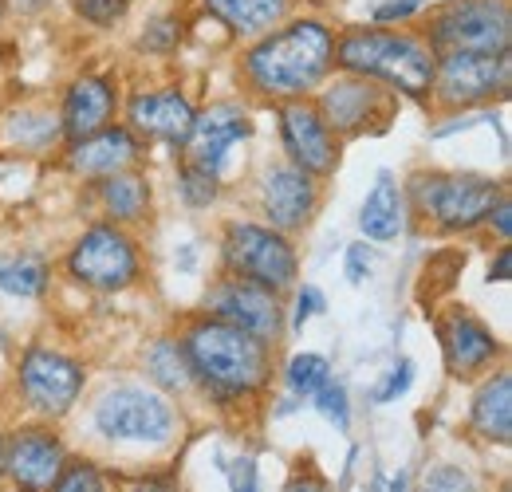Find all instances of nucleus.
Masks as SVG:
<instances>
[{
  "label": "nucleus",
  "instance_id": "1",
  "mask_svg": "<svg viewBox=\"0 0 512 492\" xmlns=\"http://www.w3.org/2000/svg\"><path fill=\"white\" fill-rule=\"evenodd\" d=\"M331 56H335L331 32L316 20H300L260 40L245 60V71L256 91L276 95V99H300L327 75Z\"/></svg>",
  "mask_w": 512,
  "mask_h": 492
},
{
  "label": "nucleus",
  "instance_id": "2",
  "mask_svg": "<svg viewBox=\"0 0 512 492\" xmlns=\"http://www.w3.org/2000/svg\"><path fill=\"white\" fill-rule=\"evenodd\" d=\"M186 359L193 378H201L217 394H249L268 378V343L225 319H201L186 335Z\"/></svg>",
  "mask_w": 512,
  "mask_h": 492
},
{
  "label": "nucleus",
  "instance_id": "3",
  "mask_svg": "<svg viewBox=\"0 0 512 492\" xmlns=\"http://www.w3.org/2000/svg\"><path fill=\"white\" fill-rule=\"evenodd\" d=\"M339 67L363 79H379L402 95H430L434 87V52L410 36L394 32H351L339 40Z\"/></svg>",
  "mask_w": 512,
  "mask_h": 492
},
{
  "label": "nucleus",
  "instance_id": "4",
  "mask_svg": "<svg viewBox=\"0 0 512 492\" xmlns=\"http://www.w3.org/2000/svg\"><path fill=\"white\" fill-rule=\"evenodd\" d=\"M512 16L505 0H457L430 24V44L446 52H509Z\"/></svg>",
  "mask_w": 512,
  "mask_h": 492
},
{
  "label": "nucleus",
  "instance_id": "5",
  "mask_svg": "<svg viewBox=\"0 0 512 492\" xmlns=\"http://www.w3.org/2000/svg\"><path fill=\"white\" fill-rule=\"evenodd\" d=\"M95 426L107 441L162 445L174 433V406L146 386H119V390H107L99 398Z\"/></svg>",
  "mask_w": 512,
  "mask_h": 492
},
{
  "label": "nucleus",
  "instance_id": "6",
  "mask_svg": "<svg viewBox=\"0 0 512 492\" xmlns=\"http://www.w3.org/2000/svg\"><path fill=\"white\" fill-rule=\"evenodd\" d=\"M225 264L233 276L253 280L268 292H280L296 280V252L276 233L260 225H233L225 237Z\"/></svg>",
  "mask_w": 512,
  "mask_h": 492
},
{
  "label": "nucleus",
  "instance_id": "7",
  "mask_svg": "<svg viewBox=\"0 0 512 492\" xmlns=\"http://www.w3.org/2000/svg\"><path fill=\"white\" fill-rule=\"evenodd\" d=\"M67 268L79 284L99 288V292H119L138 276V256H134V241L127 233L99 225L91 233H83L75 248L67 252Z\"/></svg>",
  "mask_w": 512,
  "mask_h": 492
},
{
  "label": "nucleus",
  "instance_id": "8",
  "mask_svg": "<svg viewBox=\"0 0 512 492\" xmlns=\"http://www.w3.org/2000/svg\"><path fill=\"white\" fill-rule=\"evenodd\" d=\"M79 390H83L79 363H71L60 351H48V347H32L24 355V363H20V394L36 414L64 418L67 410L75 406Z\"/></svg>",
  "mask_w": 512,
  "mask_h": 492
},
{
  "label": "nucleus",
  "instance_id": "9",
  "mask_svg": "<svg viewBox=\"0 0 512 492\" xmlns=\"http://www.w3.org/2000/svg\"><path fill=\"white\" fill-rule=\"evenodd\" d=\"M512 83L509 52L485 56V52H446L434 67V87L446 103H481L493 95H505Z\"/></svg>",
  "mask_w": 512,
  "mask_h": 492
},
{
  "label": "nucleus",
  "instance_id": "10",
  "mask_svg": "<svg viewBox=\"0 0 512 492\" xmlns=\"http://www.w3.org/2000/svg\"><path fill=\"white\" fill-rule=\"evenodd\" d=\"M501 197H505L501 185L489 178H473V174L430 178V189H426L430 213L442 229H469V225L485 221Z\"/></svg>",
  "mask_w": 512,
  "mask_h": 492
},
{
  "label": "nucleus",
  "instance_id": "11",
  "mask_svg": "<svg viewBox=\"0 0 512 492\" xmlns=\"http://www.w3.org/2000/svg\"><path fill=\"white\" fill-rule=\"evenodd\" d=\"M64 469V445L52 430H20L4 445V473L20 492H48Z\"/></svg>",
  "mask_w": 512,
  "mask_h": 492
},
{
  "label": "nucleus",
  "instance_id": "12",
  "mask_svg": "<svg viewBox=\"0 0 512 492\" xmlns=\"http://www.w3.org/2000/svg\"><path fill=\"white\" fill-rule=\"evenodd\" d=\"M320 115L323 123H327V130L359 134L367 126H383L390 119V99H386L371 79L351 75V79H339V83H331L323 91Z\"/></svg>",
  "mask_w": 512,
  "mask_h": 492
},
{
  "label": "nucleus",
  "instance_id": "13",
  "mask_svg": "<svg viewBox=\"0 0 512 492\" xmlns=\"http://www.w3.org/2000/svg\"><path fill=\"white\" fill-rule=\"evenodd\" d=\"M280 130H284V146L288 154L296 158V166L304 174H331L335 162H339V142H335V130H327L323 115L308 103H288L280 111Z\"/></svg>",
  "mask_w": 512,
  "mask_h": 492
},
{
  "label": "nucleus",
  "instance_id": "14",
  "mask_svg": "<svg viewBox=\"0 0 512 492\" xmlns=\"http://www.w3.org/2000/svg\"><path fill=\"white\" fill-rule=\"evenodd\" d=\"M213 308L225 323L249 331L260 343H272L280 335V304L268 288H260L253 280H241V276L225 280L221 292L213 296Z\"/></svg>",
  "mask_w": 512,
  "mask_h": 492
},
{
  "label": "nucleus",
  "instance_id": "15",
  "mask_svg": "<svg viewBox=\"0 0 512 492\" xmlns=\"http://www.w3.org/2000/svg\"><path fill=\"white\" fill-rule=\"evenodd\" d=\"M253 134V123H249V115L241 111V107H233V103H217V107H209L201 119H193V130H190V166H201L205 174H221V166H225V154L233 150V142H245Z\"/></svg>",
  "mask_w": 512,
  "mask_h": 492
},
{
  "label": "nucleus",
  "instance_id": "16",
  "mask_svg": "<svg viewBox=\"0 0 512 492\" xmlns=\"http://www.w3.org/2000/svg\"><path fill=\"white\" fill-rule=\"evenodd\" d=\"M193 107L186 103V95L178 91H154V95H138L130 103V126L146 138H158V142H174V146H186L193 130Z\"/></svg>",
  "mask_w": 512,
  "mask_h": 492
},
{
  "label": "nucleus",
  "instance_id": "17",
  "mask_svg": "<svg viewBox=\"0 0 512 492\" xmlns=\"http://www.w3.org/2000/svg\"><path fill=\"white\" fill-rule=\"evenodd\" d=\"M442 347L453 374H477L501 355V343L493 339V331L477 323L469 311H449L442 323Z\"/></svg>",
  "mask_w": 512,
  "mask_h": 492
},
{
  "label": "nucleus",
  "instance_id": "18",
  "mask_svg": "<svg viewBox=\"0 0 512 492\" xmlns=\"http://www.w3.org/2000/svg\"><path fill=\"white\" fill-rule=\"evenodd\" d=\"M71 170L75 174H87V178H111V174H123L130 162L138 158V142L127 126H103L87 138H79L71 146Z\"/></svg>",
  "mask_w": 512,
  "mask_h": 492
},
{
  "label": "nucleus",
  "instance_id": "19",
  "mask_svg": "<svg viewBox=\"0 0 512 492\" xmlns=\"http://www.w3.org/2000/svg\"><path fill=\"white\" fill-rule=\"evenodd\" d=\"M316 209V182L300 166L272 170L264 178V213L276 229H300Z\"/></svg>",
  "mask_w": 512,
  "mask_h": 492
},
{
  "label": "nucleus",
  "instance_id": "20",
  "mask_svg": "<svg viewBox=\"0 0 512 492\" xmlns=\"http://www.w3.org/2000/svg\"><path fill=\"white\" fill-rule=\"evenodd\" d=\"M111 115H115V87L107 79L83 75V79L71 83L64 103V130L75 142L95 134V130H103V126L111 123Z\"/></svg>",
  "mask_w": 512,
  "mask_h": 492
},
{
  "label": "nucleus",
  "instance_id": "21",
  "mask_svg": "<svg viewBox=\"0 0 512 492\" xmlns=\"http://www.w3.org/2000/svg\"><path fill=\"white\" fill-rule=\"evenodd\" d=\"M473 430L481 433L485 441H497V445H509L512 441V378L509 374H497L489 378L477 398H473Z\"/></svg>",
  "mask_w": 512,
  "mask_h": 492
},
{
  "label": "nucleus",
  "instance_id": "22",
  "mask_svg": "<svg viewBox=\"0 0 512 492\" xmlns=\"http://www.w3.org/2000/svg\"><path fill=\"white\" fill-rule=\"evenodd\" d=\"M359 229L371 241H394L402 229V189L394 182V174H379L375 189L367 193L363 209H359Z\"/></svg>",
  "mask_w": 512,
  "mask_h": 492
},
{
  "label": "nucleus",
  "instance_id": "23",
  "mask_svg": "<svg viewBox=\"0 0 512 492\" xmlns=\"http://www.w3.org/2000/svg\"><path fill=\"white\" fill-rule=\"evenodd\" d=\"M233 32H241V36H260V32H268L272 24H280L284 20V12H288V4L292 0H205Z\"/></svg>",
  "mask_w": 512,
  "mask_h": 492
},
{
  "label": "nucleus",
  "instance_id": "24",
  "mask_svg": "<svg viewBox=\"0 0 512 492\" xmlns=\"http://www.w3.org/2000/svg\"><path fill=\"white\" fill-rule=\"evenodd\" d=\"M48 288V264L36 252H16L8 260H0V292L20 296V300H36Z\"/></svg>",
  "mask_w": 512,
  "mask_h": 492
},
{
  "label": "nucleus",
  "instance_id": "25",
  "mask_svg": "<svg viewBox=\"0 0 512 492\" xmlns=\"http://www.w3.org/2000/svg\"><path fill=\"white\" fill-rule=\"evenodd\" d=\"M146 201H150V189L138 174H111L103 185V205L115 221H138L146 213Z\"/></svg>",
  "mask_w": 512,
  "mask_h": 492
},
{
  "label": "nucleus",
  "instance_id": "26",
  "mask_svg": "<svg viewBox=\"0 0 512 492\" xmlns=\"http://www.w3.org/2000/svg\"><path fill=\"white\" fill-rule=\"evenodd\" d=\"M146 370H150L166 390H190L193 386V367H190V359H186V347H178L174 339H162V343L150 347Z\"/></svg>",
  "mask_w": 512,
  "mask_h": 492
},
{
  "label": "nucleus",
  "instance_id": "27",
  "mask_svg": "<svg viewBox=\"0 0 512 492\" xmlns=\"http://www.w3.org/2000/svg\"><path fill=\"white\" fill-rule=\"evenodd\" d=\"M327 378H331V363L323 355H296L288 367V386L296 398H312Z\"/></svg>",
  "mask_w": 512,
  "mask_h": 492
},
{
  "label": "nucleus",
  "instance_id": "28",
  "mask_svg": "<svg viewBox=\"0 0 512 492\" xmlns=\"http://www.w3.org/2000/svg\"><path fill=\"white\" fill-rule=\"evenodd\" d=\"M48 492H107V481H103V473L91 461H75V465L60 469L56 485Z\"/></svg>",
  "mask_w": 512,
  "mask_h": 492
},
{
  "label": "nucleus",
  "instance_id": "29",
  "mask_svg": "<svg viewBox=\"0 0 512 492\" xmlns=\"http://www.w3.org/2000/svg\"><path fill=\"white\" fill-rule=\"evenodd\" d=\"M312 398L320 402V414L335 426V430H347V426H351V414H347V390H343L339 382H331V378H327Z\"/></svg>",
  "mask_w": 512,
  "mask_h": 492
},
{
  "label": "nucleus",
  "instance_id": "30",
  "mask_svg": "<svg viewBox=\"0 0 512 492\" xmlns=\"http://www.w3.org/2000/svg\"><path fill=\"white\" fill-rule=\"evenodd\" d=\"M178 189H182V197H186V205H209L213 197H217V178L213 174H205L201 166H186L182 170V178H178Z\"/></svg>",
  "mask_w": 512,
  "mask_h": 492
},
{
  "label": "nucleus",
  "instance_id": "31",
  "mask_svg": "<svg viewBox=\"0 0 512 492\" xmlns=\"http://www.w3.org/2000/svg\"><path fill=\"white\" fill-rule=\"evenodd\" d=\"M422 492H477V485L469 481L465 469H453V465H434L422 481Z\"/></svg>",
  "mask_w": 512,
  "mask_h": 492
},
{
  "label": "nucleus",
  "instance_id": "32",
  "mask_svg": "<svg viewBox=\"0 0 512 492\" xmlns=\"http://www.w3.org/2000/svg\"><path fill=\"white\" fill-rule=\"evenodd\" d=\"M130 8V0H75V12L83 16V20H91V24H115V20H123Z\"/></svg>",
  "mask_w": 512,
  "mask_h": 492
},
{
  "label": "nucleus",
  "instance_id": "33",
  "mask_svg": "<svg viewBox=\"0 0 512 492\" xmlns=\"http://www.w3.org/2000/svg\"><path fill=\"white\" fill-rule=\"evenodd\" d=\"M178 32H182V24H178V16H158L150 28H146V36L138 40L146 52H170L174 44H178Z\"/></svg>",
  "mask_w": 512,
  "mask_h": 492
},
{
  "label": "nucleus",
  "instance_id": "34",
  "mask_svg": "<svg viewBox=\"0 0 512 492\" xmlns=\"http://www.w3.org/2000/svg\"><path fill=\"white\" fill-rule=\"evenodd\" d=\"M410 382H414V363H410V359H402L398 367L386 374L383 390H375V402H394V398H402V394L410 390Z\"/></svg>",
  "mask_w": 512,
  "mask_h": 492
},
{
  "label": "nucleus",
  "instance_id": "35",
  "mask_svg": "<svg viewBox=\"0 0 512 492\" xmlns=\"http://www.w3.org/2000/svg\"><path fill=\"white\" fill-rule=\"evenodd\" d=\"M371 268H375V256H371V248H367V245H351V248H347V280H351V284H363V280L371 276Z\"/></svg>",
  "mask_w": 512,
  "mask_h": 492
},
{
  "label": "nucleus",
  "instance_id": "36",
  "mask_svg": "<svg viewBox=\"0 0 512 492\" xmlns=\"http://www.w3.org/2000/svg\"><path fill=\"white\" fill-rule=\"evenodd\" d=\"M229 485H233V492H260L256 465L249 461V457H237V461L229 465Z\"/></svg>",
  "mask_w": 512,
  "mask_h": 492
},
{
  "label": "nucleus",
  "instance_id": "37",
  "mask_svg": "<svg viewBox=\"0 0 512 492\" xmlns=\"http://www.w3.org/2000/svg\"><path fill=\"white\" fill-rule=\"evenodd\" d=\"M422 4H426V0H386V4H379V8H375V20H379V24L406 20V16H414Z\"/></svg>",
  "mask_w": 512,
  "mask_h": 492
},
{
  "label": "nucleus",
  "instance_id": "38",
  "mask_svg": "<svg viewBox=\"0 0 512 492\" xmlns=\"http://www.w3.org/2000/svg\"><path fill=\"white\" fill-rule=\"evenodd\" d=\"M312 311H323V296H320V288H304L300 292V304H296V327H304V319H312Z\"/></svg>",
  "mask_w": 512,
  "mask_h": 492
},
{
  "label": "nucleus",
  "instance_id": "39",
  "mask_svg": "<svg viewBox=\"0 0 512 492\" xmlns=\"http://www.w3.org/2000/svg\"><path fill=\"white\" fill-rule=\"evenodd\" d=\"M284 492H331V485H327L323 477H316V473H300V477L288 481V489Z\"/></svg>",
  "mask_w": 512,
  "mask_h": 492
},
{
  "label": "nucleus",
  "instance_id": "40",
  "mask_svg": "<svg viewBox=\"0 0 512 492\" xmlns=\"http://www.w3.org/2000/svg\"><path fill=\"white\" fill-rule=\"evenodd\" d=\"M489 217L497 221V233L509 241V237H512V205H509V197H501V201L493 205V213H489Z\"/></svg>",
  "mask_w": 512,
  "mask_h": 492
},
{
  "label": "nucleus",
  "instance_id": "41",
  "mask_svg": "<svg viewBox=\"0 0 512 492\" xmlns=\"http://www.w3.org/2000/svg\"><path fill=\"white\" fill-rule=\"evenodd\" d=\"M130 492H182V485L170 481V477H146V481H138Z\"/></svg>",
  "mask_w": 512,
  "mask_h": 492
},
{
  "label": "nucleus",
  "instance_id": "42",
  "mask_svg": "<svg viewBox=\"0 0 512 492\" xmlns=\"http://www.w3.org/2000/svg\"><path fill=\"white\" fill-rule=\"evenodd\" d=\"M512 276V252L505 248V252H497V264L489 268V280H497V284H509Z\"/></svg>",
  "mask_w": 512,
  "mask_h": 492
},
{
  "label": "nucleus",
  "instance_id": "43",
  "mask_svg": "<svg viewBox=\"0 0 512 492\" xmlns=\"http://www.w3.org/2000/svg\"><path fill=\"white\" fill-rule=\"evenodd\" d=\"M390 492H406V473H398V477H394V485H390Z\"/></svg>",
  "mask_w": 512,
  "mask_h": 492
},
{
  "label": "nucleus",
  "instance_id": "44",
  "mask_svg": "<svg viewBox=\"0 0 512 492\" xmlns=\"http://www.w3.org/2000/svg\"><path fill=\"white\" fill-rule=\"evenodd\" d=\"M16 4H20V8H24V12H36V8H40V4H44V0H16Z\"/></svg>",
  "mask_w": 512,
  "mask_h": 492
},
{
  "label": "nucleus",
  "instance_id": "45",
  "mask_svg": "<svg viewBox=\"0 0 512 492\" xmlns=\"http://www.w3.org/2000/svg\"><path fill=\"white\" fill-rule=\"evenodd\" d=\"M0 477H4V437H0Z\"/></svg>",
  "mask_w": 512,
  "mask_h": 492
},
{
  "label": "nucleus",
  "instance_id": "46",
  "mask_svg": "<svg viewBox=\"0 0 512 492\" xmlns=\"http://www.w3.org/2000/svg\"><path fill=\"white\" fill-rule=\"evenodd\" d=\"M0 16H4V0H0Z\"/></svg>",
  "mask_w": 512,
  "mask_h": 492
}]
</instances>
